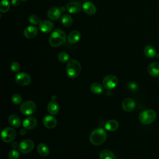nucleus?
Listing matches in <instances>:
<instances>
[{
  "mask_svg": "<svg viewBox=\"0 0 159 159\" xmlns=\"http://www.w3.org/2000/svg\"><path fill=\"white\" fill-rule=\"evenodd\" d=\"M66 40L65 32L61 29H55L49 37V43L53 47H58L63 44Z\"/></svg>",
  "mask_w": 159,
  "mask_h": 159,
  "instance_id": "1",
  "label": "nucleus"
},
{
  "mask_svg": "<svg viewBox=\"0 0 159 159\" xmlns=\"http://www.w3.org/2000/svg\"><path fill=\"white\" fill-rule=\"evenodd\" d=\"M107 139V133L104 129L98 128L93 130L89 135V140L94 145H99L103 143Z\"/></svg>",
  "mask_w": 159,
  "mask_h": 159,
  "instance_id": "2",
  "label": "nucleus"
},
{
  "mask_svg": "<svg viewBox=\"0 0 159 159\" xmlns=\"http://www.w3.org/2000/svg\"><path fill=\"white\" fill-rule=\"evenodd\" d=\"M81 66L77 60L71 59L68 61L66 65V73L70 78H76L80 73Z\"/></svg>",
  "mask_w": 159,
  "mask_h": 159,
  "instance_id": "3",
  "label": "nucleus"
},
{
  "mask_svg": "<svg viewBox=\"0 0 159 159\" xmlns=\"http://www.w3.org/2000/svg\"><path fill=\"white\" fill-rule=\"evenodd\" d=\"M157 117L156 112L152 109H146L139 114V120L141 123L148 125L155 121Z\"/></svg>",
  "mask_w": 159,
  "mask_h": 159,
  "instance_id": "4",
  "label": "nucleus"
},
{
  "mask_svg": "<svg viewBox=\"0 0 159 159\" xmlns=\"http://www.w3.org/2000/svg\"><path fill=\"white\" fill-rule=\"evenodd\" d=\"M19 109L22 114L29 116L35 112L36 110V104L32 101H27L20 104Z\"/></svg>",
  "mask_w": 159,
  "mask_h": 159,
  "instance_id": "5",
  "label": "nucleus"
},
{
  "mask_svg": "<svg viewBox=\"0 0 159 159\" xmlns=\"http://www.w3.org/2000/svg\"><path fill=\"white\" fill-rule=\"evenodd\" d=\"M16 135V130L12 127H6L1 132V139L3 142L6 143H9L14 140Z\"/></svg>",
  "mask_w": 159,
  "mask_h": 159,
  "instance_id": "6",
  "label": "nucleus"
},
{
  "mask_svg": "<svg viewBox=\"0 0 159 159\" xmlns=\"http://www.w3.org/2000/svg\"><path fill=\"white\" fill-rule=\"evenodd\" d=\"M118 84L117 78L112 75H109L105 76L102 80V85L107 90H111L114 88Z\"/></svg>",
  "mask_w": 159,
  "mask_h": 159,
  "instance_id": "7",
  "label": "nucleus"
},
{
  "mask_svg": "<svg viewBox=\"0 0 159 159\" xmlns=\"http://www.w3.org/2000/svg\"><path fill=\"white\" fill-rule=\"evenodd\" d=\"M19 150L22 153H28L32 151L34 147V143L30 139H25L19 145Z\"/></svg>",
  "mask_w": 159,
  "mask_h": 159,
  "instance_id": "8",
  "label": "nucleus"
},
{
  "mask_svg": "<svg viewBox=\"0 0 159 159\" xmlns=\"http://www.w3.org/2000/svg\"><path fill=\"white\" fill-rule=\"evenodd\" d=\"M15 80L20 86H27L30 83L31 78L27 73L20 72L16 75Z\"/></svg>",
  "mask_w": 159,
  "mask_h": 159,
  "instance_id": "9",
  "label": "nucleus"
},
{
  "mask_svg": "<svg viewBox=\"0 0 159 159\" xmlns=\"http://www.w3.org/2000/svg\"><path fill=\"white\" fill-rule=\"evenodd\" d=\"M37 124V119L34 117H26L22 122L23 127L27 130H30L34 129Z\"/></svg>",
  "mask_w": 159,
  "mask_h": 159,
  "instance_id": "10",
  "label": "nucleus"
},
{
  "mask_svg": "<svg viewBox=\"0 0 159 159\" xmlns=\"http://www.w3.org/2000/svg\"><path fill=\"white\" fill-rule=\"evenodd\" d=\"M39 29L43 33H48L53 29V24L48 20H43L40 21L39 24Z\"/></svg>",
  "mask_w": 159,
  "mask_h": 159,
  "instance_id": "11",
  "label": "nucleus"
},
{
  "mask_svg": "<svg viewBox=\"0 0 159 159\" xmlns=\"http://www.w3.org/2000/svg\"><path fill=\"white\" fill-rule=\"evenodd\" d=\"M122 107L125 112H131L135 107V102L131 98H125L122 102Z\"/></svg>",
  "mask_w": 159,
  "mask_h": 159,
  "instance_id": "12",
  "label": "nucleus"
},
{
  "mask_svg": "<svg viewBox=\"0 0 159 159\" xmlns=\"http://www.w3.org/2000/svg\"><path fill=\"white\" fill-rule=\"evenodd\" d=\"M57 124L56 118L52 116H46L43 119V124L46 128L53 129L56 127Z\"/></svg>",
  "mask_w": 159,
  "mask_h": 159,
  "instance_id": "13",
  "label": "nucleus"
},
{
  "mask_svg": "<svg viewBox=\"0 0 159 159\" xmlns=\"http://www.w3.org/2000/svg\"><path fill=\"white\" fill-rule=\"evenodd\" d=\"M82 8L84 12L88 15H93L96 12V7L95 5L90 1L84 2L82 6Z\"/></svg>",
  "mask_w": 159,
  "mask_h": 159,
  "instance_id": "14",
  "label": "nucleus"
},
{
  "mask_svg": "<svg viewBox=\"0 0 159 159\" xmlns=\"http://www.w3.org/2000/svg\"><path fill=\"white\" fill-rule=\"evenodd\" d=\"M81 8V4L77 1H71L67 4L66 9L71 14H75L80 11Z\"/></svg>",
  "mask_w": 159,
  "mask_h": 159,
  "instance_id": "15",
  "label": "nucleus"
},
{
  "mask_svg": "<svg viewBox=\"0 0 159 159\" xmlns=\"http://www.w3.org/2000/svg\"><path fill=\"white\" fill-rule=\"evenodd\" d=\"M47 16L50 19L57 20L60 17L61 11L56 7H52L48 9L47 12Z\"/></svg>",
  "mask_w": 159,
  "mask_h": 159,
  "instance_id": "16",
  "label": "nucleus"
},
{
  "mask_svg": "<svg viewBox=\"0 0 159 159\" xmlns=\"http://www.w3.org/2000/svg\"><path fill=\"white\" fill-rule=\"evenodd\" d=\"M38 33L37 28L33 25L27 27L24 30V35L27 39H32L35 37Z\"/></svg>",
  "mask_w": 159,
  "mask_h": 159,
  "instance_id": "17",
  "label": "nucleus"
},
{
  "mask_svg": "<svg viewBox=\"0 0 159 159\" xmlns=\"http://www.w3.org/2000/svg\"><path fill=\"white\" fill-rule=\"evenodd\" d=\"M148 72L153 77L159 76V63L153 62L150 63L148 66Z\"/></svg>",
  "mask_w": 159,
  "mask_h": 159,
  "instance_id": "18",
  "label": "nucleus"
},
{
  "mask_svg": "<svg viewBox=\"0 0 159 159\" xmlns=\"http://www.w3.org/2000/svg\"><path fill=\"white\" fill-rule=\"evenodd\" d=\"M47 111L51 115H55L59 111V106L55 101H51L47 105Z\"/></svg>",
  "mask_w": 159,
  "mask_h": 159,
  "instance_id": "19",
  "label": "nucleus"
},
{
  "mask_svg": "<svg viewBox=\"0 0 159 159\" xmlns=\"http://www.w3.org/2000/svg\"><path fill=\"white\" fill-rule=\"evenodd\" d=\"M143 53L147 57L150 58H153L157 55L156 49L150 45L145 47L143 49Z\"/></svg>",
  "mask_w": 159,
  "mask_h": 159,
  "instance_id": "20",
  "label": "nucleus"
},
{
  "mask_svg": "<svg viewBox=\"0 0 159 159\" xmlns=\"http://www.w3.org/2000/svg\"><path fill=\"white\" fill-rule=\"evenodd\" d=\"M80 32L78 30H73L69 34L68 36V40L70 43H75L80 40Z\"/></svg>",
  "mask_w": 159,
  "mask_h": 159,
  "instance_id": "21",
  "label": "nucleus"
},
{
  "mask_svg": "<svg viewBox=\"0 0 159 159\" xmlns=\"http://www.w3.org/2000/svg\"><path fill=\"white\" fill-rule=\"evenodd\" d=\"M119 122L116 120L112 119L106 122V123L105 124L104 127L107 130L113 132L119 128Z\"/></svg>",
  "mask_w": 159,
  "mask_h": 159,
  "instance_id": "22",
  "label": "nucleus"
},
{
  "mask_svg": "<svg viewBox=\"0 0 159 159\" xmlns=\"http://www.w3.org/2000/svg\"><path fill=\"white\" fill-rule=\"evenodd\" d=\"M8 122L12 127H16V128L20 127V125L21 124L20 119L19 118V117L18 116L15 115V114H12V115L9 116V117L8 118Z\"/></svg>",
  "mask_w": 159,
  "mask_h": 159,
  "instance_id": "23",
  "label": "nucleus"
},
{
  "mask_svg": "<svg viewBox=\"0 0 159 159\" xmlns=\"http://www.w3.org/2000/svg\"><path fill=\"white\" fill-rule=\"evenodd\" d=\"M90 89L93 93L95 94H101L104 91V86L99 83L94 82L91 85Z\"/></svg>",
  "mask_w": 159,
  "mask_h": 159,
  "instance_id": "24",
  "label": "nucleus"
},
{
  "mask_svg": "<svg viewBox=\"0 0 159 159\" xmlns=\"http://www.w3.org/2000/svg\"><path fill=\"white\" fill-rule=\"evenodd\" d=\"M37 150L38 153L42 157H46L50 153V150L48 147L43 143H41L39 144L37 146Z\"/></svg>",
  "mask_w": 159,
  "mask_h": 159,
  "instance_id": "25",
  "label": "nucleus"
},
{
  "mask_svg": "<svg viewBox=\"0 0 159 159\" xmlns=\"http://www.w3.org/2000/svg\"><path fill=\"white\" fill-rule=\"evenodd\" d=\"M100 159H116L114 153L109 150H103L99 153Z\"/></svg>",
  "mask_w": 159,
  "mask_h": 159,
  "instance_id": "26",
  "label": "nucleus"
},
{
  "mask_svg": "<svg viewBox=\"0 0 159 159\" xmlns=\"http://www.w3.org/2000/svg\"><path fill=\"white\" fill-rule=\"evenodd\" d=\"M61 23L65 27H70L73 24V19L68 14H63L61 17Z\"/></svg>",
  "mask_w": 159,
  "mask_h": 159,
  "instance_id": "27",
  "label": "nucleus"
},
{
  "mask_svg": "<svg viewBox=\"0 0 159 159\" xmlns=\"http://www.w3.org/2000/svg\"><path fill=\"white\" fill-rule=\"evenodd\" d=\"M10 8V2L8 0H2L0 4V11L1 12H6Z\"/></svg>",
  "mask_w": 159,
  "mask_h": 159,
  "instance_id": "28",
  "label": "nucleus"
},
{
  "mask_svg": "<svg viewBox=\"0 0 159 159\" xmlns=\"http://www.w3.org/2000/svg\"><path fill=\"white\" fill-rule=\"evenodd\" d=\"M70 56L65 52H61L58 55V59L61 63H66L69 61Z\"/></svg>",
  "mask_w": 159,
  "mask_h": 159,
  "instance_id": "29",
  "label": "nucleus"
},
{
  "mask_svg": "<svg viewBox=\"0 0 159 159\" xmlns=\"http://www.w3.org/2000/svg\"><path fill=\"white\" fill-rule=\"evenodd\" d=\"M11 101L12 102L13 104L18 105L20 104H22V97L20 94H14L12 96H11Z\"/></svg>",
  "mask_w": 159,
  "mask_h": 159,
  "instance_id": "30",
  "label": "nucleus"
},
{
  "mask_svg": "<svg viewBox=\"0 0 159 159\" xmlns=\"http://www.w3.org/2000/svg\"><path fill=\"white\" fill-rule=\"evenodd\" d=\"M8 157L9 159H18L19 157V152L16 149H12L9 152Z\"/></svg>",
  "mask_w": 159,
  "mask_h": 159,
  "instance_id": "31",
  "label": "nucleus"
},
{
  "mask_svg": "<svg viewBox=\"0 0 159 159\" xmlns=\"http://www.w3.org/2000/svg\"><path fill=\"white\" fill-rule=\"evenodd\" d=\"M29 21L30 24H32L33 25H37V24H39L40 22L38 17L34 14H32L29 16Z\"/></svg>",
  "mask_w": 159,
  "mask_h": 159,
  "instance_id": "32",
  "label": "nucleus"
},
{
  "mask_svg": "<svg viewBox=\"0 0 159 159\" xmlns=\"http://www.w3.org/2000/svg\"><path fill=\"white\" fill-rule=\"evenodd\" d=\"M10 67H11V70L14 72V73H17L19 72V71L20 70V65L19 63L16 62V61H13L11 63V65H10Z\"/></svg>",
  "mask_w": 159,
  "mask_h": 159,
  "instance_id": "33",
  "label": "nucleus"
},
{
  "mask_svg": "<svg viewBox=\"0 0 159 159\" xmlns=\"http://www.w3.org/2000/svg\"><path fill=\"white\" fill-rule=\"evenodd\" d=\"M127 87H128V89L131 91H135L138 88L137 84L134 81L129 82L127 84Z\"/></svg>",
  "mask_w": 159,
  "mask_h": 159,
  "instance_id": "34",
  "label": "nucleus"
},
{
  "mask_svg": "<svg viewBox=\"0 0 159 159\" xmlns=\"http://www.w3.org/2000/svg\"><path fill=\"white\" fill-rule=\"evenodd\" d=\"M20 0H12L11 1L12 4L14 6H18L20 4Z\"/></svg>",
  "mask_w": 159,
  "mask_h": 159,
  "instance_id": "35",
  "label": "nucleus"
},
{
  "mask_svg": "<svg viewBox=\"0 0 159 159\" xmlns=\"http://www.w3.org/2000/svg\"><path fill=\"white\" fill-rule=\"evenodd\" d=\"M20 134H21V135H25V130L24 129H22L21 130H20Z\"/></svg>",
  "mask_w": 159,
  "mask_h": 159,
  "instance_id": "36",
  "label": "nucleus"
},
{
  "mask_svg": "<svg viewBox=\"0 0 159 159\" xmlns=\"http://www.w3.org/2000/svg\"><path fill=\"white\" fill-rule=\"evenodd\" d=\"M20 1H27V0H20Z\"/></svg>",
  "mask_w": 159,
  "mask_h": 159,
  "instance_id": "37",
  "label": "nucleus"
}]
</instances>
